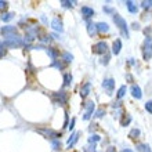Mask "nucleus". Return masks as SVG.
Wrapping results in <instances>:
<instances>
[{
	"instance_id": "obj_19",
	"label": "nucleus",
	"mask_w": 152,
	"mask_h": 152,
	"mask_svg": "<svg viewBox=\"0 0 152 152\" xmlns=\"http://www.w3.org/2000/svg\"><path fill=\"white\" fill-rule=\"evenodd\" d=\"M136 148L138 152H152L151 147H149L148 144H137Z\"/></svg>"
},
{
	"instance_id": "obj_38",
	"label": "nucleus",
	"mask_w": 152,
	"mask_h": 152,
	"mask_svg": "<svg viewBox=\"0 0 152 152\" xmlns=\"http://www.w3.org/2000/svg\"><path fill=\"white\" fill-rule=\"evenodd\" d=\"M0 7L6 8V7H7V1H0Z\"/></svg>"
},
{
	"instance_id": "obj_42",
	"label": "nucleus",
	"mask_w": 152,
	"mask_h": 152,
	"mask_svg": "<svg viewBox=\"0 0 152 152\" xmlns=\"http://www.w3.org/2000/svg\"><path fill=\"white\" fill-rule=\"evenodd\" d=\"M53 37H54V39H60V37H58V35H57V33H53Z\"/></svg>"
},
{
	"instance_id": "obj_12",
	"label": "nucleus",
	"mask_w": 152,
	"mask_h": 152,
	"mask_svg": "<svg viewBox=\"0 0 152 152\" xmlns=\"http://www.w3.org/2000/svg\"><path fill=\"white\" fill-rule=\"evenodd\" d=\"M79 140V133L77 132H75V133H72V136L68 138V141H66V145H68V148H72L73 145L76 144V141Z\"/></svg>"
},
{
	"instance_id": "obj_5",
	"label": "nucleus",
	"mask_w": 152,
	"mask_h": 152,
	"mask_svg": "<svg viewBox=\"0 0 152 152\" xmlns=\"http://www.w3.org/2000/svg\"><path fill=\"white\" fill-rule=\"evenodd\" d=\"M84 108H86V111H84L83 119H84V120L91 119L93 113H94V109H96V104H94L93 101H88V102H86V105H84Z\"/></svg>"
},
{
	"instance_id": "obj_6",
	"label": "nucleus",
	"mask_w": 152,
	"mask_h": 152,
	"mask_svg": "<svg viewBox=\"0 0 152 152\" xmlns=\"http://www.w3.org/2000/svg\"><path fill=\"white\" fill-rule=\"evenodd\" d=\"M107 51H108V44L105 42H98L93 46V53L96 54H107Z\"/></svg>"
},
{
	"instance_id": "obj_29",
	"label": "nucleus",
	"mask_w": 152,
	"mask_h": 152,
	"mask_svg": "<svg viewBox=\"0 0 152 152\" xmlns=\"http://www.w3.org/2000/svg\"><path fill=\"white\" fill-rule=\"evenodd\" d=\"M141 7L142 8H151L152 7V0H144V1H141Z\"/></svg>"
},
{
	"instance_id": "obj_33",
	"label": "nucleus",
	"mask_w": 152,
	"mask_h": 152,
	"mask_svg": "<svg viewBox=\"0 0 152 152\" xmlns=\"http://www.w3.org/2000/svg\"><path fill=\"white\" fill-rule=\"evenodd\" d=\"M130 122H132V118H130V116H127V118H124V119L122 120V126H127Z\"/></svg>"
},
{
	"instance_id": "obj_7",
	"label": "nucleus",
	"mask_w": 152,
	"mask_h": 152,
	"mask_svg": "<svg viewBox=\"0 0 152 152\" xmlns=\"http://www.w3.org/2000/svg\"><path fill=\"white\" fill-rule=\"evenodd\" d=\"M80 14L83 15L84 20L88 21L93 15H94V14H96V12H94V10H93L91 7H88V6H83V7L80 8Z\"/></svg>"
},
{
	"instance_id": "obj_34",
	"label": "nucleus",
	"mask_w": 152,
	"mask_h": 152,
	"mask_svg": "<svg viewBox=\"0 0 152 152\" xmlns=\"http://www.w3.org/2000/svg\"><path fill=\"white\" fill-rule=\"evenodd\" d=\"M75 123H76V119H75V118H72V120H71V123H69V126H68V129L71 130V132L75 129Z\"/></svg>"
},
{
	"instance_id": "obj_22",
	"label": "nucleus",
	"mask_w": 152,
	"mask_h": 152,
	"mask_svg": "<svg viewBox=\"0 0 152 152\" xmlns=\"http://www.w3.org/2000/svg\"><path fill=\"white\" fill-rule=\"evenodd\" d=\"M12 18H14V14H12V12H3V14H1V21H3V22H8V21L12 20Z\"/></svg>"
},
{
	"instance_id": "obj_27",
	"label": "nucleus",
	"mask_w": 152,
	"mask_h": 152,
	"mask_svg": "<svg viewBox=\"0 0 152 152\" xmlns=\"http://www.w3.org/2000/svg\"><path fill=\"white\" fill-rule=\"evenodd\" d=\"M138 136H140V130H138V129H133L132 132L129 133V137H130V138H137Z\"/></svg>"
},
{
	"instance_id": "obj_37",
	"label": "nucleus",
	"mask_w": 152,
	"mask_h": 152,
	"mask_svg": "<svg viewBox=\"0 0 152 152\" xmlns=\"http://www.w3.org/2000/svg\"><path fill=\"white\" fill-rule=\"evenodd\" d=\"M132 28H133V29H136V31H137V29H140V25L137 24V22H134V24L132 25Z\"/></svg>"
},
{
	"instance_id": "obj_30",
	"label": "nucleus",
	"mask_w": 152,
	"mask_h": 152,
	"mask_svg": "<svg viewBox=\"0 0 152 152\" xmlns=\"http://www.w3.org/2000/svg\"><path fill=\"white\" fill-rule=\"evenodd\" d=\"M51 145H53V149H60L61 142L58 140H51Z\"/></svg>"
},
{
	"instance_id": "obj_9",
	"label": "nucleus",
	"mask_w": 152,
	"mask_h": 152,
	"mask_svg": "<svg viewBox=\"0 0 152 152\" xmlns=\"http://www.w3.org/2000/svg\"><path fill=\"white\" fill-rule=\"evenodd\" d=\"M130 91H132V96L137 100H141V97H142V93H141V87L140 86H137V84H133L132 87H130Z\"/></svg>"
},
{
	"instance_id": "obj_16",
	"label": "nucleus",
	"mask_w": 152,
	"mask_h": 152,
	"mask_svg": "<svg viewBox=\"0 0 152 152\" xmlns=\"http://www.w3.org/2000/svg\"><path fill=\"white\" fill-rule=\"evenodd\" d=\"M40 133H43L44 136H47V137H50V138H54V140H57L58 137L61 136V134H58L57 132H54V130H40Z\"/></svg>"
},
{
	"instance_id": "obj_28",
	"label": "nucleus",
	"mask_w": 152,
	"mask_h": 152,
	"mask_svg": "<svg viewBox=\"0 0 152 152\" xmlns=\"http://www.w3.org/2000/svg\"><path fill=\"white\" fill-rule=\"evenodd\" d=\"M109 58H111V56H109L108 53H107V54H105V56H102V58L100 60V64H102V65H108Z\"/></svg>"
},
{
	"instance_id": "obj_25",
	"label": "nucleus",
	"mask_w": 152,
	"mask_h": 152,
	"mask_svg": "<svg viewBox=\"0 0 152 152\" xmlns=\"http://www.w3.org/2000/svg\"><path fill=\"white\" fill-rule=\"evenodd\" d=\"M76 1H69V0H61V6L64 8H71Z\"/></svg>"
},
{
	"instance_id": "obj_11",
	"label": "nucleus",
	"mask_w": 152,
	"mask_h": 152,
	"mask_svg": "<svg viewBox=\"0 0 152 152\" xmlns=\"http://www.w3.org/2000/svg\"><path fill=\"white\" fill-rule=\"evenodd\" d=\"M51 28L54 29V31H57V32H60V33L64 32V28H62V22H61L58 18H54V20L51 21Z\"/></svg>"
},
{
	"instance_id": "obj_40",
	"label": "nucleus",
	"mask_w": 152,
	"mask_h": 152,
	"mask_svg": "<svg viewBox=\"0 0 152 152\" xmlns=\"http://www.w3.org/2000/svg\"><path fill=\"white\" fill-rule=\"evenodd\" d=\"M108 152H115V148H113V147H109V148H108Z\"/></svg>"
},
{
	"instance_id": "obj_41",
	"label": "nucleus",
	"mask_w": 152,
	"mask_h": 152,
	"mask_svg": "<svg viewBox=\"0 0 152 152\" xmlns=\"http://www.w3.org/2000/svg\"><path fill=\"white\" fill-rule=\"evenodd\" d=\"M129 62H130V64H132V65H134V64H136V61L133 60V58H130V61H129Z\"/></svg>"
},
{
	"instance_id": "obj_20",
	"label": "nucleus",
	"mask_w": 152,
	"mask_h": 152,
	"mask_svg": "<svg viewBox=\"0 0 152 152\" xmlns=\"http://www.w3.org/2000/svg\"><path fill=\"white\" fill-rule=\"evenodd\" d=\"M71 83H72V75L71 73H64V87H66V86H71Z\"/></svg>"
},
{
	"instance_id": "obj_17",
	"label": "nucleus",
	"mask_w": 152,
	"mask_h": 152,
	"mask_svg": "<svg viewBox=\"0 0 152 152\" xmlns=\"http://www.w3.org/2000/svg\"><path fill=\"white\" fill-rule=\"evenodd\" d=\"M96 26H97V31H98V32H101V33L108 32V31H109V25L107 24V22H97Z\"/></svg>"
},
{
	"instance_id": "obj_14",
	"label": "nucleus",
	"mask_w": 152,
	"mask_h": 152,
	"mask_svg": "<svg viewBox=\"0 0 152 152\" xmlns=\"http://www.w3.org/2000/svg\"><path fill=\"white\" fill-rule=\"evenodd\" d=\"M15 32V26H12V25H7V26H3L1 28V33H3L4 36H11V33Z\"/></svg>"
},
{
	"instance_id": "obj_35",
	"label": "nucleus",
	"mask_w": 152,
	"mask_h": 152,
	"mask_svg": "<svg viewBox=\"0 0 152 152\" xmlns=\"http://www.w3.org/2000/svg\"><path fill=\"white\" fill-rule=\"evenodd\" d=\"M104 11L108 12V14H113V15H115V10H113V8H111V7H107V6H105V7H104Z\"/></svg>"
},
{
	"instance_id": "obj_1",
	"label": "nucleus",
	"mask_w": 152,
	"mask_h": 152,
	"mask_svg": "<svg viewBox=\"0 0 152 152\" xmlns=\"http://www.w3.org/2000/svg\"><path fill=\"white\" fill-rule=\"evenodd\" d=\"M24 43L25 42L21 39L20 36L11 35V36H6V39L1 42V48H4V47H11V48L21 47V46H24Z\"/></svg>"
},
{
	"instance_id": "obj_3",
	"label": "nucleus",
	"mask_w": 152,
	"mask_h": 152,
	"mask_svg": "<svg viewBox=\"0 0 152 152\" xmlns=\"http://www.w3.org/2000/svg\"><path fill=\"white\" fill-rule=\"evenodd\" d=\"M142 57H144L145 61H148L152 58V37L148 36L144 40V44H142Z\"/></svg>"
},
{
	"instance_id": "obj_26",
	"label": "nucleus",
	"mask_w": 152,
	"mask_h": 152,
	"mask_svg": "<svg viewBox=\"0 0 152 152\" xmlns=\"http://www.w3.org/2000/svg\"><path fill=\"white\" fill-rule=\"evenodd\" d=\"M46 51H47V54H48L50 57H51V58H53L54 61L57 60V56H58V54H57V51L54 50V48H51V47H50V48H46Z\"/></svg>"
},
{
	"instance_id": "obj_15",
	"label": "nucleus",
	"mask_w": 152,
	"mask_h": 152,
	"mask_svg": "<svg viewBox=\"0 0 152 152\" xmlns=\"http://www.w3.org/2000/svg\"><path fill=\"white\" fill-rule=\"evenodd\" d=\"M126 7L129 8V11L132 12V14H136V12L138 11V6H137L134 1H132V0H127V1H126Z\"/></svg>"
},
{
	"instance_id": "obj_2",
	"label": "nucleus",
	"mask_w": 152,
	"mask_h": 152,
	"mask_svg": "<svg viewBox=\"0 0 152 152\" xmlns=\"http://www.w3.org/2000/svg\"><path fill=\"white\" fill-rule=\"evenodd\" d=\"M113 22H115V25L120 31V35L123 37H126V39H129V26H127V22H126V20H124L123 17L119 15V14H115V15H113Z\"/></svg>"
},
{
	"instance_id": "obj_10",
	"label": "nucleus",
	"mask_w": 152,
	"mask_h": 152,
	"mask_svg": "<svg viewBox=\"0 0 152 152\" xmlns=\"http://www.w3.org/2000/svg\"><path fill=\"white\" fill-rule=\"evenodd\" d=\"M54 100L58 102V104L64 105L66 102V93L65 91H60V93H56L54 94Z\"/></svg>"
},
{
	"instance_id": "obj_18",
	"label": "nucleus",
	"mask_w": 152,
	"mask_h": 152,
	"mask_svg": "<svg viewBox=\"0 0 152 152\" xmlns=\"http://www.w3.org/2000/svg\"><path fill=\"white\" fill-rule=\"evenodd\" d=\"M86 22H87V33L90 35V36H94V35H96V32H97L96 24H93L91 21H86Z\"/></svg>"
},
{
	"instance_id": "obj_32",
	"label": "nucleus",
	"mask_w": 152,
	"mask_h": 152,
	"mask_svg": "<svg viewBox=\"0 0 152 152\" xmlns=\"http://www.w3.org/2000/svg\"><path fill=\"white\" fill-rule=\"evenodd\" d=\"M53 66H57V68H58V69H62V68H64V65H62V64H61V62H60V61H58V60H56V61H53Z\"/></svg>"
},
{
	"instance_id": "obj_24",
	"label": "nucleus",
	"mask_w": 152,
	"mask_h": 152,
	"mask_svg": "<svg viewBox=\"0 0 152 152\" xmlns=\"http://www.w3.org/2000/svg\"><path fill=\"white\" fill-rule=\"evenodd\" d=\"M101 140V137L98 136V134H91V136L88 137V142L90 144H94V142H98V141Z\"/></svg>"
},
{
	"instance_id": "obj_8",
	"label": "nucleus",
	"mask_w": 152,
	"mask_h": 152,
	"mask_svg": "<svg viewBox=\"0 0 152 152\" xmlns=\"http://www.w3.org/2000/svg\"><path fill=\"white\" fill-rule=\"evenodd\" d=\"M90 90H91V82H86V83L82 86V88H80V97H82V98H86V97L90 94Z\"/></svg>"
},
{
	"instance_id": "obj_21",
	"label": "nucleus",
	"mask_w": 152,
	"mask_h": 152,
	"mask_svg": "<svg viewBox=\"0 0 152 152\" xmlns=\"http://www.w3.org/2000/svg\"><path fill=\"white\" fill-rule=\"evenodd\" d=\"M126 90H127V87H126V84H123V86H120L119 87V90H118V93H116V97L118 98H123L124 97V94H126Z\"/></svg>"
},
{
	"instance_id": "obj_13",
	"label": "nucleus",
	"mask_w": 152,
	"mask_h": 152,
	"mask_svg": "<svg viewBox=\"0 0 152 152\" xmlns=\"http://www.w3.org/2000/svg\"><path fill=\"white\" fill-rule=\"evenodd\" d=\"M120 50H122V42H120V39H116L112 44V54L118 56L120 53Z\"/></svg>"
},
{
	"instance_id": "obj_39",
	"label": "nucleus",
	"mask_w": 152,
	"mask_h": 152,
	"mask_svg": "<svg viewBox=\"0 0 152 152\" xmlns=\"http://www.w3.org/2000/svg\"><path fill=\"white\" fill-rule=\"evenodd\" d=\"M120 152H133V151H132V149H130V148H123V149H122V151H120Z\"/></svg>"
},
{
	"instance_id": "obj_31",
	"label": "nucleus",
	"mask_w": 152,
	"mask_h": 152,
	"mask_svg": "<svg viewBox=\"0 0 152 152\" xmlns=\"http://www.w3.org/2000/svg\"><path fill=\"white\" fill-rule=\"evenodd\" d=\"M145 109H147L149 113H152V100H149V101L145 102Z\"/></svg>"
},
{
	"instance_id": "obj_4",
	"label": "nucleus",
	"mask_w": 152,
	"mask_h": 152,
	"mask_svg": "<svg viewBox=\"0 0 152 152\" xmlns=\"http://www.w3.org/2000/svg\"><path fill=\"white\" fill-rule=\"evenodd\" d=\"M102 88L107 91L108 96H112L113 90H115V79H112V77H107V79H104V82H102Z\"/></svg>"
},
{
	"instance_id": "obj_23",
	"label": "nucleus",
	"mask_w": 152,
	"mask_h": 152,
	"mask_svg": "<svg viewBox=\"0 0 152 152\" xmlns=\"http://www.w3.org/2000/svg\"><path fill=\"white\" fill-rule=\"evenodd\" d=\"M62 60L66 62V64H69V62H72V60H73V56L71 54V53H68V51H65L64 54H62Z\"/></svg>"
},
{
	"instance_id": "obj_36",
	"label": "nucleus",
	"mask_w": 152,
	"mask_h": 152,
	"mask_svg": "<svg viewBox=\"0 0 152 152\" xmlns=\"http://www.w3.org/2000/svg\"><path fill=\"white\" fill-rule=\"evenodd\" d=\"M104 115H105L104 109H98V111H97V113H96V118H102Z\"/></svg>"
}]
</instances>
